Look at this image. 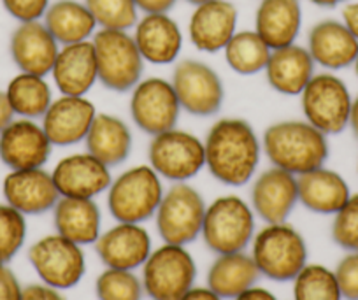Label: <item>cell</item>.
<instances>
[{"instance_id": "cell-1", "label": "cell", "mask_w": 358, "mask_h": 300, "mask_svg": "<svg viewBox=\"0 0 358 300\" xmlns=\"http://www.w3.org/2000/svg\"><path fill=\"white\" fill-rule=\"evenodd\" d=\"M206 167L213 178L229 186H243L253 178L260 162V143L253 127L239 118H223L204 141Z\"/></svg>"}, {"instance_id": "cell-2", "label": "cell", "mask_w": 358, "mask_h": 300, "mask_svg": "<svg viewBox=\"0 0 358 300\" xmlns=\"http://www.w3.org/2000/svg\"><path fill=\"white\" fill-rule=\"evenodd\" d=\"M264 151L274 167L301 176L325 165L329 141L308 122H280L265 130Z\"/></svg>"}, {"instance_id": "cell-3", "label": "cell", "mask_w": 358, "mask_h": 300, "mask_svg": "<svg viewBox=\"0 0 358 300\" xmlns=\"http://www.w3.org/2000/svg\"><path fill=\"white\" fill-rule=\"evenodd\" d=\"M251 257L265 278L292 281L308 265V246L294 227L274 223L257 234Z\"/></svg>"}, {"instance_id": "cell-4", "label": "cell", "mask_w": 358, "mask_h": 300, "mask_svg": "<svg viewBox=\"0 0 358 300\" xmlns=\"http://www.w3.org/2000/svg\"><path fill=\"white\" fill-rule=\"evenodd\" d=\"M162 197L160 176L151 165H137L111 183L108 208L120 223H143L157 213Z\"/></svg>"}, {"instance_id": "cell-5", "label": "cell", "mask_w": 358, "mask_h": 300, "mask_svg": "<svg viewBox=\"0 0 358 300\" xmlns=\"http://www.w3.org/2000/svg\"><path fill=\"white\" fill-rule=\"evenodd\" d=\"M99 81L113 92H129L143 74L144 58L127 30L101 29L94 36Z\"/></svg>"}, {"instance_id": "cell-6", "label": "cell", "mask_w": 358, "mask_h": 300, "mask_svg": "<svg viewBox=\"0 0 358 300\" xmlns=\"http://www.w3.org/2000/svg\"><path fill=\"white\" fill-rule=\"evenodd\" d=\"M255 216L241 197H220L206 208L202 237L216 255L239 253L253 239Z\"/></svg>"}, {"instance_id": "cell-7", "label": "cell", "mask_w": 358, "mask_h": 300, "mask_svg": "<svg viewBox=\"0 0 358 300\" xmlns=\"http://www.w3.org/2000/svg\"><path fill=\"white\" fill-rule=\"evenodd\" d=\"M195 278V260L178 244L165 243L143 265V288L151 300H181L194 288Z\"/></svg>"}, {"instance_id": "cell-8", "label": "cell", "mask_w": 358, "mask_h": 300, "mask_svg": "<svg viewBox=\"0 0 358 300\" xmlns=\"http://www.w3.org/2000/svg\"><path fill=\"white\" fill-rule=\"evenodd\" d=\"M301 104L306 122L325 136H336L350 123L353 97L343 79L323 72L313 76L302 90Z\"/></svg>"}, {"instance_id": "cell-9", "label": "cell", "mask_w": 358, "mask_h": 300, "mask_svg": "<svg viewBox=\"0 0 358 300\" xmlns=\"http://www.w3.org/2000/svg\"><path fill=\"white\" fill-rule=\"evenodd\" d=\"M157 229L167 244L187 246L202 232L206 204L201 193L187 183H176L162 197L157 209Z\"/></svg>"}, {"instance_id": "cell-10", "label": "cell", "mask_w": 358, "mask_h": 300, "mask_svg": "<svg viewBox=\"0 0 358 300\" xmlns=\"http://www.w3.org/2000/svg\"><path fill=\"white\" fill-rule=\"evenodd\" d=\"M148 157L158 176L174 183L195 178L206 165L204 143L194 134L178 129L153 136Z\"/></svg>"}, {"instance_id": "cell-11", "label": "cell", "mask_w": 358, "mask_h": 300, "mask_svg": "<svg viewBox=\"0 0 358 300\" xmlns=\"http://www.w3.org/2000/svg\"><path fill=\"white\" fill-rule=\"evenodd\" d=\"M29 260L44 285L57 290H69L78 285L86 271L81 246L60 234L46 236L32 244Z\"/></svg>"}, {"instance_id": "cell-12", "label": "cell", "mask_w": 358, "mask_h": 300, "mask_svg": "<svg viewBox=\"0 0 358 300\" xmlns=\"http://www.w3.org/2000/svg\"><path fill=\"white\" fill-rule=\"evenodd\" d=\"M178 95L172 83L162 78H150L137 83L130 99V115L134 123L143 132L158 136L162 132L176 129L179 120Z\"/></svg>"}, {"instance_id": "cell-13", "label": "cell", "mask_w": 358, "mask_h": 300, "mask_svg": "<svg viewBox=\"0 0 358 300\" xmlns=\"http://www.w3.org/2000/svg\"><path fill=\"white\" fill-rule=\"evenodd\" d=\"M179 106L194 116H213L223 104V83L209 65L199 60L179 62L172 76Z\"/></svg>"}, {"instance_id": "cell-14", "label": "cell", "mask_w": 358, "mask_h": 300, "mask_svg": "<svg viewBox=\"0 0 358 300\" xmlns=\"http://www.w3.org/2000/svg\"><path fill=\"white\" fill-rule=\"evenodd\" d=\"M51 141L43 125L34 120H13L0 132V160L11 171L39 169L48 162L51 153Z\"/></svg>"}, {"instance_id": "cell-15", "label": "cell", "mask_w": 358, "mask_h": 300, "mask_svg": "<svg viewBox=\"0 0 358 300\" xmlns=\"http://www.w3.org/2000/svg\"><path fill=\"white\" fill-rule=\"evenodd\" d=\"M51 176L60 197L72 199H95L113 183L108 165L88 151L62 158Z\"/></svg>"}, {"instance_id": "cell-16", "label": "cell", "mask_w": 358, "mask_h": 300, "mask_svg": "<svg viewBox=\"0 0 358 300\" xmlns=\"http://www.w3.org/2000/svg\"><path fill=\"white\" fill-rule=\"evenodd\" d=\"M2 193L6 202L25 216L51 211L60 200L53 176L43 167L11 171L2 183Z\"/></svg>"}, {"instance_id": "cell-17", "label": "cell", "mask_w": 358, "mask_h": 300, "mask_svg": "<svg viewBox=\"0 0 358 300\" xmlns=\"http://www.w3.org/2000/svg\"><path fill=\"white\" fill-rule=\"evenodd\" d=\"M297 202V176L280 167L262 172L251 188V204L255 213L267 225L287 222Z\"/></svg>"}, {"instance_id": "cell-18", "label": "cell", "mask_w": 358, "mask_h": 300, "mask_svg": "<svg viewBox=\"0 0 358 300\" xmlns=\"http://www.w3.org/2000/svg\"><path fill=\"white\" fill-rule=\"evenodd\" d=\"M97 111L85 95H62L43 116V129L53 146H72L85 141Z\"/></svg>"}, {"instance_id": "cell-19", "label": "cell", "mask_w": 358, "mask_h": 300, "mask_svg": "<svg viewBox=\"0 0 358 300\" xmlns=\"http://www.w3.org/2000/svg\"><path fill=\"white\" fill-rule=\"evenodd\" d=\"M99 258L109 269L134 271L151 255V239L139 223H118L95 241Z\"/></svg>"}, {"instance_id": "cell-20", "label": "cell", "mask_w": 358, "mask_h": 300, "mask_svg": "<svg viewBox=\"0 0 358 300\" xmlns=\"http://www.w3.org/2000/svg\"><path fill=\"white\" fill-rule=\"evenodd\" d=\"M9 50L20 71L43 78L53 71L55 60L60 51L57 39L39 20L20 23L11 36Z\"/></svg>"}, {"instance_id": "cell-21", "label": "cell", "mask_w": 358, "mask_h": 300, "mask_svg": "<svg viewBox=\"0 0 358 300\" xmlns=\"http://www.w3.org/2000/svg\"><path fill=\"white\" fill-rule=\"evenodd\" d=\"M237 9L227 0H209L197 6L190 18L188 32L197 50L216 53L225 50L236 34Z\"/></svg>"}, {"instance_id": "cell-22", "label": "cell", "mask_w": 358, "mask_h": 300, "mask_svg": "<svg viewBox=\"0 0 358 300\" xmlns=\"http://www.w3.org/2000/svg\"><path fill=\"white\" fill-rule=\"evenodd\" d=\"M53 79L62 95L83 97L99 79L97 58L92 41L65 44L55 60Z\"/></svg>"}, {"instance_id": "cell-23", "label": "cell", "mask_w": 358, "mask_h": 300, "mask_svg": "<svg viewBox=\"0 0 358 300\" xmlns=\"http://www.w3.org/2000/svg\"><path fill=\"white\" fill-rule=\"evenodd\" d=\"M308 51L315 64L330 71H341L355 64L358 57V39L343 22L325 20L309 32Z\"/></svg>"}, {"instance_id": "cell-24", "label": "cell", "mask_w": 358, "mask_h": 300, "mask_svg": "<svg viewBox=\"0 0 358 300\" xmlns=\"http://www.w3.org/2000/svg\"><path fill=\"white\" fill-rule=\"evenodd\" d=\"M137 48L146 62L155 65L172 64L183 46V34L167 13H151L136 25Z\"/></svg>"}, {"instance_id": "cell-25", "label": "cell", "mask_w": 358, "mask_h": 300, "mask_svg": "<svg viewBox=\"0 0 358 300\" xmlns=\"http://www.w3.org/2000/svg\"><path fill=\"white\" fill-rule=\"evenodd\" d=\"M297 188L299 202L316 215H336L351 197L346 179L325 167L297 176Z\"/></svg>"}, {"instance_id": "cell-26", "label": "cell", "mask_w": 358, "mask_h": 300, "mask_svg": "<svg viewBox=\"0 0 358 300\" xmlns=\"http://www.w3.org/2000/svg\"><path fill=\"white\" fill-rule=\"evenodd\" d=\"M255 32L271 50L295 44L302 23L301 0H262Z\"/></svg>"}, {"instance_id": "cell-27", "label": "cell", "mask_w": 358, "mask_h": 300, "mask_svg": "<svg viewBox=\"0 0 358 300\" xmlns=\"http://www.w3.org/2000/svg\"><path fill=\"white\" fill-rule=\"evenodd\" d=\"M268 85L283 95H301L315 76V60L306 48L290 44L271 51L265 67Z\"/></svg>"}, {"instance_id": "cell-28", "label": "cell", "mask_w": 358, "mask_h": 300, "mask_svg": "<svg viewBox=\"0 0 358 300\" xmlns=\"http://www.w3.org/2000/svg\"><path fill=\"white\" fill-rule=\"evenodd\" d=\"M53 218L57 234L79 246L94 244L101 236V209L94 199L60 197Z\"/></svg>"}, {"instance_id": "cell-29", "label": "cell", "mask_w": 358, "mask_h": 300, "mask_svg": "<svg viewBox=\"0 0 358 300\" xmlns=\"http://www.w3.org/2000/svg\"><path fill=\"white\" fill-rule=\"evenodd\" d=\"M90 155L108 167L127 160L132 150V134L127 123L113 115H97L85 137Z\"/></svg>"}, {"instance_id": "cell-30", "label": "cell", "mask_w": 358, "mask_h": 300, "mask_svg": "<svg viewBox=\"0 0 358 300\" xmlns=\"http://www.w3.org/2000/svg\"><path fill=\"white\" fill-rule=\"evenodd\" d=\"M260 278L253 257L244 251L218 255L208 272V288L222 299H236L255 286Z\"/></svg>"}, {"instance_id": "cell-31", "label": "cell", "mask_w": 358, "mask_h": 300, "mask_svg": "<svg viewBox=\"0 0 358 300\" xmlns=\"http://www.w3.org/2000/svg\"><path fill=\"white\" fill-rule=\"evenodd\" d=\"M44 25L58 44H74L88 41L95 32L94 15L81 2L76 0H58L48 8L44 15Z\"/></svg>"}, {"instance_id": "cell-32", "label": "cell", "mask_w": 358, "mask_h": 300, "mask_svg": "<svg viewBox=\"0 0 358 300\" xmlns=\"http://www.w3.org/2000/svg\"><path fill=\"white\" fill-rule=\"evenodd\" d=\"M9 104L13 113L22 118L36 120L46 115L48 108L51 106V88L43 76L22 74L15 76L6 88Z\"/></svg>"}, {"instance_id": "cell-33", "label": "cell", "mask_w": 358, "mask_h": 300, "mask_svg": "<svg viewBox=\"0 0 358 300\" xmlns=\"http://www.w3.org/2000/svg\"><path fill=\"white\" fill-rule=\"evenodd\" d=\"M271 48L264 43L257 32H236L229 44L225 46L227 64L232 71L241 76H253L265 71L268 57H271Z\"/></svg>"}, {"instance_id": "cell-34", "label": "cell", "mask_w": 358, "mask_h": 300, "mask_svg": "<svg viewBox=\"0 0 358 300\" xmlns=\"http://www.w3.org/2000/svg\"><path fill=\"white\" fill-rule=\"evenodd\" d=\"M295 300H343L334 271L325 265H306L294 279Z\"/></svg>"}, {"instance_id": "cell-35", "label": "cell", "mask_w": 358, "mask_h": 300, "mask_svg": "<svg viewBox=\"0 0 358 300\" xmlns=\"http://www.w3.org/2000/svg\"><path fill=\"white\" fill-rule=\"evenodd\" d=\"M99 300H141L143 281L132 271L109 269L99 276L95 283Z\"/></svg>"}, {"instance_id": "cell-36", "label": "cell", "mask_w": 358, "mask_h": 300, "mask_svg": "<svg viewBox=\"0 0 358 300\" xmlns=\"http://www.w3.org/2000/svg\"><path fill=\"white\" fill-rule=\"evenodd\" d=\"M102 29L129 30L137 23V6L134 0H85Z\"/></svg>"}, {"instance_id": "cell-37", "label": "cell", "mask_w": 358, "mask_h": 300, "mask_svg": "<svg viewBox=\"0 0 358 300\" xmlns=\"http://www.w3.org/2000/svg\"><path fill=\"white\" fill-rule=\"evenodd\" d=\"M27 237L25 215L9 204H0V265H8L22 250Z\"/></svg>"}, {"instance_id": "cell-38", "label": "cell", "mask_w": 358, "mask_h": 300, "mask_svg": "<svg viewBox=\"0 0 358 300\" xmlns=\"http://www.w3.org/2000/svg\"><path fill=\"white\" fill-rule=\"evenodd\" d=\"M334 216V243L346 251H358V193L351 195Z\"/></svg>"}, {"instance_id": "cell-39", "label": "cell", "mask_w": 358, "mask_h": 300, "mask_svg": "<svg viewBox=\"0 0 358 300\" xmlns=\"http://www.w3.org/2000/svg\"><path fill=\"white\" fill-rule=\"evenodd\" d=\"M344 300H358V251H350L334 271Z\"/></svg>"}, {"instance_id": "cell-40", "label": "cell", "mask_w": 358, "mask_h": 300, "mask_svg": "<svg viewBox=\"0 0 358 300\" xmlns=\"http://www.w3.org/2000/svg\"><path fill=\"white\" fill-rule=\"evenodd\" d=\"M6 11L20 23L37 22L46 15L50 0H2Z\"/></svg>"}, {"instance_id": "cell-41", "label": "cell", "mask_w": 358, "mask_h": 300, "mask_svg": "<svg viewBox=\"0 0 358 300\" xmlns=\"http://www.w3.org/2000/svg\"><path fill=\"white\" fill-rule=\"evenodd\" d=\"M23 288L8 265H0V300H22Z\"/></svg>"}, {"instance_id": "cell-42", "label": "cell", "mask_w": 358, "mask_h": 300, "mask_svg": "<svg viewBox=\"0 0 358 300\" xmlns=\"http://www.w3.org/2000/svg\"><path fill=\"white\" fill-rule=\"evenodd\" d=\"M22 300H65L57 288L48 285H29L23 288Z\"/></svg>"}, {"instance_id": "cell-43", "label": "cell", "mask_w": 358, "mask_h": 300, "mask_svg": "<svg viewBox=\"0 0 358 300\" xmlns=\"http://www.w3.org/2000/svg\"><path fill=\"white\" fill-rule=\"evenodd\" d=\"M137 9L144 11L146 15L151 13H167L172 6L176 4V0H134Z\"/></svg>"}, {"instance_id": "cell-44", "label": "cell", "mask_w": 358, "mask_h": 300, "mask_svg": "<svg viewBox=\"0 0 358 300\" xmlns=\"http://www.w3.org/2000/svg\"><path fill=\"white\" fill-rule=\"evenodd\" d=\"M343 23L350 29V32L353 34L358 39V2L353 4H348L343 9Z\"/></svg>"}, {"instance_id": "cell-45", "label": "cell", "mask_w": 358, "mask_h": 300, "mask_svg": "<svg viewBox=\"0 0 358 300\" xmlns=\"http://www.w3.org/2000/svg\"><path fill=\"white\" fill-rule=\"evenodd\" d=\"M15 120V113H13L11 104H9L8 95L6 92H0V132Z\"/></svg>"}, {"instance_id": "cell-46", "label": "cell", "mask_w": 358, "mask_h": 300, "mask_svg": "<svg viewBox=\"0 0 358 300\" xmlns=\"http://www.w3.org/2000/svg\"><path fill=\"white\" fill-rule=\"evenodd\" d=\"M234 300H278L273 293L265 288H257V286H251L250 290L241 293L239 297H236Z\"/></svg>"}, {"instance_id": "cell-47", "label": "cell", "mask_w": 358, "mask_h": 300, "mask_svg": "<svg viewBox=\"0 0 358 300\" xmlns=\"http://www.w3.org/2000/svg\"><path fill=\"white\" fill-rule=\"evenodd\" d=\"M181 300H223L211 288H192Z\"/></svg>"}, {"instance_id": "cell-48", "label": "cell", "mask_w": 358, "mask_h": 300, "mask_svg": "<svg viewBox=\"0 0 358 300\" xmlns=\"http://www.w3.org/2000/svg\"><path fill=\"white\" fill-rule=\"evenodd\" d=\"M348 127L353 132L355 139L358 141V95L353 99V104H351V113H350V123Z\"/></svg>"}, {"instance_id": "cell-49", "label": "cell", "mask_w": 358, "mask_h": 300, "mask_svg": "<svg viewBox=\"0 0 358 300\" xmlns=\"http://www.w3.org/2000/svg\"><path fill=\"white\" fill-rule=\"evenodd\" d=\"M313 4L320 6V8H336V6L343 4L346 0H311Z\"/></svg>"}, {"instance_id": "cell-50", "label": "cell", "mask_w": 358, "mask_h": 300, "mask_svg": "<svg viewBox=\"0 0 358 300\" xmlns=\"http://www.w3.org/2000/svg\"><path fill=\"white\" fill-rule=\"evenodd\" d=\"M187 2H190V4H194V6H201V4H204V2H209V0H187Z\"/></svg>"}, {"instance_id": "cell-51", "label": "cell", "mask_w": 358, "mask_h": 300, "mask_svg": "<svg viewBox=\"0 0 358 300\" xmlns=\"http://www.w3.org/2000/svg\"><path fill=\"white\" fill-rule=\"evenodd\" d=\"M355 71H357V76H358V57H357V60H355Z\"/></svg>"}]
</instances>
